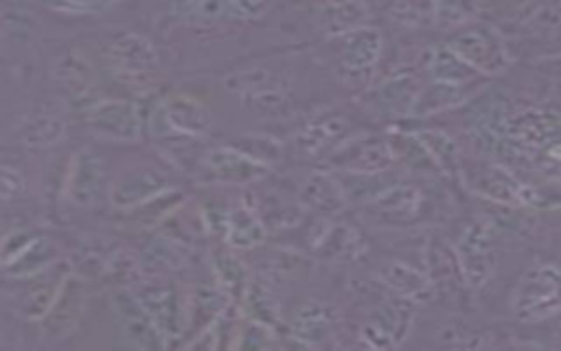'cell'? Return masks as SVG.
<instances>
[{
  "mask_svg": "<svg viewBox=\"0 0 561 351\" xmlns=\"http://www.w3.org/2000/svg\"><path fill=\"white\" fill-rule=\"evenodd\" d=\"M430 72L438 83H467L469 79H473L478 75L449 46L434 50Z\"/></svg>",
  "mask_w": 561,
  "mask_h": 351,
  "instance_id": "12",
  "label": "cell"
},
{
  "mask_svg": "<svg viewBox=\"0 0 561 351\" xmlns=\"http://www.w3.org/2000/svg\"><path fill=\"white\" fill-rule=\"evenodd\" d=\"M419 191L412 186H392L381 191L379 197H375V204H379L388 213H405V211H416L419 208Z\"/></svg>",
  "mask_w": 561,
  "mask_h": 351,
  "instance_id": "16",
  "label": "cell"
},
{
  "mask_svg": "<svg viewBox=\"0 0 561 351\" xmlns=\"http://www.w3.org/2000/svg\"><path fill=\"white\" fill-rule=\"evenodd\" d=\"M447 46L476 72L495 75V72H502L508 64L506 50H504L497 33L486 26L471 29V31L454 37Z\"/></svg>",
  "mask_w": 561,
  "mask_h": 351,
  "instance_id": "4",
  "label": "cell"
},
{
  "mask_svg": "<svg viewBox=\"0 0 561 351\" xmlns=\"http://www.w3.org/2000/svg\"><path fill=\"white\" fill-rule=\"evenodd\" d=\"M511 312L524 322H539L561 314V268L552 263L528 268L511 294Z\"/></svg>",
  "mask_w": 561,
  "mask_h": 351,
  "instance_id": "1",
  "label": "cell"
},
{
  "mask_svg": "<svg viewBox=\"0 0 561 351\" xmlns=\"http://www.w3.org/2000/svg\"><path fill=\"white\" fill-rule=\"evenodd\" d=\"M394 162V154L381 138H362L351 143L346 151H340L337 165L346 171L362 176H377Z\"/></svg>",
  "mask_w": 561,
  "mask_h": 351,
  "instance_id": "6",
  "label": "cell"
},
{
  "mask_svg": "<svg viewBox=\"0 0 561 351\" xmlns=\"http://www.w3.org/2000/svg\"><path fill=\"white\" fill-rule=\"evenodd\" d=\"M110 55H112L116 68H121L125 72H131V75L149 72L147 68L153 66V61H156L151 46L145 39L134 37V35H127V37L118 39Z\"/></svg>",
  "mask_w": 561,
  "mask_h": 351,
  "instance_id": "11",
  "label": "cell"
},
{
  "mask_svg": "<svg viewBox=\"0 0 561 351\" xmlns=\"http://www.w3.org/2000/svg\"><path fill=\"white\" fill-rule=\"evenodd\" d=\"M206 167L217 173V178L228 180V182H248L259 178V173H263L267 167L261 165L259 160L237 151V149H215L206 156Z\"/></svg>",
  "mask_w": 561,
  "mask_h": 351,
  "instance_id": "9",
  "label": "cell"
},
{
  "mask_svg": "<svg viewBox=\"0 0 561 351\" xmlns=\"http://www.w3.org/2000/svg\"><path fill=\"white\" fill-rule=\"evenodd\" d=\"M228 235H230V241L234 246L248 248V246H254L263 239V226L245 208H234V213L230 215Z\"/></svg>",
  "mask_w": 561,
  "mask_h": 351,
  "instance_id": "15",
  "label": "cell"
},
{
  "mask_svg": "<svg viewBox=\"0 0 561 351\" xmlns=\"http://www.w3.org/2000/svg\"><path fill=\"white\" fill-rule=\"evenodd\" d=\"M167 121L173 129L186 134H202L208 127V114L204 112V107L188 99H173L167 105Z\"/></svg>",
  "mask_w": 561,
  "mask_h": 351,
  "instance_id": "13",
  "label": "cell"
},
{
  "mask_svg": "<svg viewBox=\"0 0 561 351\" xmlns=\"http://www.w3.org/2000/svg\"><path fill=\"white\" fill-rule=\"evenodd\" d=\"M267 0H173L171 11L195 22H250L265 13Z\"/></svg>",
  "mask_w": 561,
  "mask_h": 351,
  "instance_id": "3",
  "label": "cell"
},
{
  "mask_svg": "<svg viewBox=\"0 0 561 351\" xmlns=\"http://www.w3.org/2000/svg\"><path fill=\"white\" fill-rule=\"evenodd\" d=\"M456 261L467 285L480 287L489 281L495 270L497 252L491 239V230L482 222L467 226V230L460 235L456 244Z\"/></svg>",
  "mask_w": 561,
  "mask_h": 351,
  "instance_id": "2",
  "label": "cell"
},
{
  "mask_svg": "<svg viewBox=\"0 0 561 351\" xmlns=\"http://www.w3.org/2000/svg\"><path fill=\"white\" fill-rule=\"evenodd\" d=\"M381 279L403 301H416L430 294V281L423 274H419L414 268L401 261H390L381 270Z\"/></svg>",
  "mask_w": 561,
  "mask_h": 351,
  "instance_id": "10",
  "label": "cell"
},
{
  "mask_svg": "<svg viewBox=\"0 0 561 351\" xmlns=\"http://www.w3.org/2000/svg\"><path fill=\"white\" fill-rule=\"evenodd\" d=\"M90 125L112 138H125L134 140L140 136V116L131 103H103L101 107H94L90 112Z\"/></svg>",
  "mask_w": 561,
  "mask_h": 351,
  "instance_id": "8",
  "label": "cell"
},
{
  "mask_svg": "<svg viewBox=\"0 0 561 351\" xmlns=\"http://www.w3.org/2000/svg\"><path fill=\"white\" fill-rule=\"evenodd\" d=\"M412 307L403 298L381 305L362 327V338L368 347H397L405 340L412 325Z\"/></svg>",
  "mask_w": 561,
  "mask_h": 351,
  "instance_id": "5",
  "label": "cell"
},
{
  "mask_svg": "<svg viewBox=\"0 0 561 351\" xmlns=\"http://www.w3.org/2000/svg\"><path fill=\"white\" fill-rule=\"evenodd\" d=\"M55 11L70 13V15H90L101 13L118 4L121 0H46Z\"/></svg>",
  "mask_w": 561,
  "mask_h": 351,
  "instance_id": "18",
  "label": "cell"
},
{
  "mask_svg": "<svg viewBox=\"0 0 561 351\" xmlns=\"http://www.w3.org/2000/svg\"><path fill=\"white\" fill-rule=\"evenodd\" d=\"M381 50L379 31L368 26H357L344 31L340 37V59L342 66L351 72H364L375 66Z\"/></svg>",
  "mask_w": 561,
  "mask_h": 351,
  "instance_id": "7",
  "label": "cell"
},
{
  "mask_svg": "<svg viewBox=\"0 0 561 351\" xmlns=\"http://www.w3.org/2000/svg\"><path fill=\"white\" fill-rule=\"evenodd\" d=\"M329 325L331 316L327 314V307L309 303L294 318V336L302 338L305 342H316L329 333Z\"/></svg>",
  "mask_w": 561,
  "mask_h": 351,
  "instance_id": "14",
  "label": "cell"
},
{
  "mask_svg": "<svg viewBox=\"0 0 561 351\" xmlns=\"http://www.w3.org/2000/svg\"><path fill=\"white\" fill-rule=\"evenodd\" d=\"M476 15V0H434V18L440 24H462Z\"/></svg>",
  "mask_w": 561,
  "mask_h": 351,
  "instance_id": "17",
  "label": "cell"
}]
</instances>
